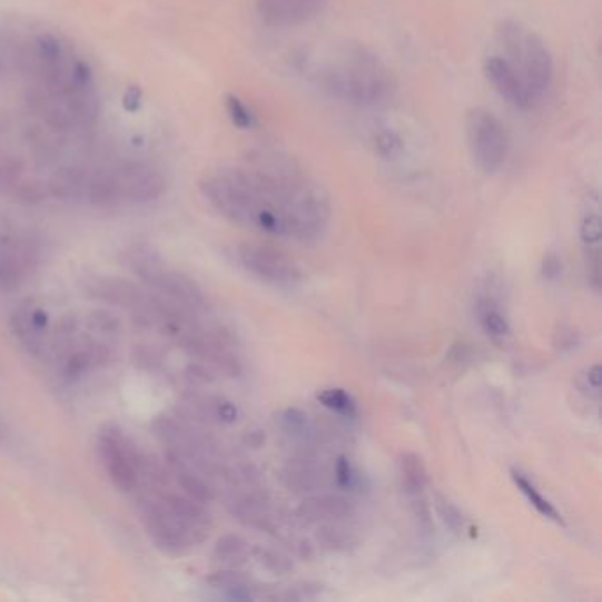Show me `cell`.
I'll return each mask as SVG.
<instances>
[{
  "label": "cell",
  "mask_w": 602,
  "mask_h": 602,
  "mask_svg": "<svg viewBox=\"0 0 602 602\" xmlns=\"http://www.w3.org/2000/svg\"><path fill=\"white\" fill-rule=\"evenodd\" d=\"M200 191L223 218L261 236L312 244L329 228V197L279 150H260L243 165L209 171Z\"/></svg>",
  "instance_id": "cell-1"
},
{
  "label": "cell",
  "mask_w": 602,
  "mask_h": 602,
  "mask_svg": "<svg viewBox=\"0 0 602 602\" xmlns=\"http://www.w3.org/2000/svg\"><path fill=\"white\" fill-rule=\"evenodd\" d=\"M86 294L98 303L125 309L144 329L170 339L206 372L213 369L225 376L243 372L236 338L209 315L182 308L141 283L117 276H92L86 282Z\"/></svg>",
  "instance_id": "cell-2"
},
{
  "label": "cell",
  "mask_w": 602,
  "mask_h": 602,
  "mask_svg": "<svg viewBox=\"0 0 602 602\" xmlns=\"http://www.w3.org/2000/svg\"><path fill=\"white\" fill-rule=\"evenodd\" d=\"M165 191L167 177L155 161L101 149L59 177L53 200L114 209L152 204Z\"/></svg>",
  "instance_id": "cell-3"
},
{
  "label": "cell",
  "mask_w": 602,
  "mask_h": 602,
  "mask_svg": "<svg viewBox=\"0 0 602 602\" xmlns=\"http://www.w3.org/2000/svg\"><path fill=\"white\" fill-rule=\"evenodd\" d=\"M138 516L150 543L171 559L191 555L213 529L207 504L191 499L171 481L165 463L147 457L137 492Z\"/></svg>",
  "instance_id": "cell-4"
},
{
  "label": "cell",
  "mask_w": 602,
  "mask_h": 602,
  "mask_svg": "<svg viewBox=\"0 0 602 602\" xmlns=\"http://www.w3.org/2000/svg\"><path fill=\"white\" fill-rule=\"evenodd\" d=\"M484 75L511 107L534 110L553 83V57L535 32L502 22L484 57Z\"/></svg>",
  "instance_id": "cell-5"
},
{
  "label": "cell",
  "mask_w": 602,
  "mask_h": 602,
  "mask_svg": "<svg viewBox=\"0 0 602 602\" xmlns=\"http://www.w3.org/2000/svg\"><path fill=\"white\" fill-rule=\"evenodd\" d=\"M308 75L322 92L351 107H381L396 90L384 60L357 43L333 45L309 57Z\"/></svg>",
  "instance_id": "cell-6"
},
{
  "label": "cell",
  "mask_w": 602,
  "mask_h": 602,
  "mask_svg": "<svg viewBox=\"0 0 602 602\" xmlns=\"http://www.w3.org/2000/svg\"><path fill=\"white\" fill-rule=\"evenodd\" d=\"M119 324L108 312L68 315L53 327L47 361L69 384L86 378L114 359Z\"/></svg>",
  "instance_id": "cell-7"
},
{
  "label": "cell",
  "mask_w": 602,
  "mask_h": 602,
  "mask_svg": "<svg viewBox=\"0 0 602 602\" xmlns=\"http://www.w3.org/2000/svg\"><path fill=\"white\" fill-rule=\"evenodd\" d=\"M126 265L144 287L155 292L162 299L179 304L201 315H210V303L197 282L174 269L158 253L147 246H131L126 251Z\"/></svg>",
  "instance_id": "cell-8"
},
{
  "label": "cell",
  "mask_w": 602,
  "mask_h": 602,
  "mask_svg": "<svg viewBox=\"0 0 602 602\" xmlns=\"http://www.w3.org/2000/svg\"><path fill=\"white\" fill-rule=\"evenodd\" d=\"M43 253L38 231L0 214V292L22 288L38 273Z\"/></svg>",
  "instance_id": "cell-9"
},
{
  "label": "cell",
  "mask_w": 602,
  "mask_h": 602,
  "mask_svg": "<svg viewBox=\"0 0 602 602\" xmlns=\"http://www.w3.org/2000/svg\"><path fill=\"white\" fill-rule=\"evenodd\" d=\"M96 451L114 487L129 495L137 492L149 454L144 453L117 424H107L99 430Z\"/></svg>",
  "instance_id": "cell-10"
},
{
  "label": "cell",
  "mask_w": 602,
  "mask_h": 602,
  "mask_svg": "<svg viewBox=\"0 0 602 602\" xmlns=\"http://www.w3.org/2000/svg\"><path fill=\"white\" fill-rule=\"evenodd\" d=\"M466 138L472 158L484 174H496L509 156V135L502 120L486 110L474 108L466 117Z\"/></svg>",
  "instance_id": "cell-11"
},
{
  "label": "cell",
  "mask_w": 602,
  "mask_h": 602,
  "mask_svg": "<svg viewBox=\"0 0 602 602\" xmlns=\"http://www.w3.org/2000/svg\"><path fill=\"white\" fill-rule=\"evenodd\" d=\"M237 261L253 278L270 287L294 288L303 282L299 265L287 253L260 243H244L237 248Z\"/></svg>",
  "instance_id": "cell-12"
},
{
  "label": "cell",
  "mask_w": 602,
  "mask_h": 602,
  "mask_svg": "<svg viewBox=\"0 0 602 602\" xmlns=\"http://www.w3.org/2000/svg\"><path fill=\"white\" fill-rule=\"evenodd\" d=\"M11 333L36 359L47 361L53 325L47 308L34 297L23 299L9 318Z\"/></svg>",
  "instance_id": "cell-13"
},
{
  "label": "cell",
  "mask_w": 602,
  "mask_h": 602,
  "mask_svg": "<svg viewBox=\"0 0 602 602\" xmlns=\"http://www.w3.org/2000/svg\"><path fill=\"white\" fill-rule=\"evenodd\" d=\"M397 474L402 481L403 492L411 502L412 513L420 523L424 534H432V509L427 504V468L423 457L415 453H403L397 460Z\"/></svg>",
  "instance_id": "cell-14"
},
{
  "label": "cell",
  "mask_w": 602,
  "mask_h": 602,
  "mask_svg": "<svg viewBox=\"0 0 602 602\" xmlns=\"http://www.w3.org/2000/svg\"><path fill=\"white\" fill-rule=\"evenodd\" d=\"M327 0H255L261 22L274 29H292L320 13Z\"/></svg>",
  "instance_id": "cell-15"
},
{
  "label": "cell",
  "mask_w": 602,
  "mask_h": 602,
  "mask_svg": "<svg viewBox=\"0 0 602 602\" xmlns=\"http://www.w3.org/2000/svg\"><path fill=\"white\" fill-rule=\"evenodd\" d=\"M354 513V504L339 493L315 492L303 500L299 505V517L306 523L345 522Z\"/></svg>",
  "instance_id": "cell-16"
},
{
  "label": "cell",
  "mask_w": 602,
  "mask_h": 602,
  "mask_svg": "<svg viewBox=\"0 0 602 602\" xmlns=\"http://www.w3.org/2000/svg\"><path fill=\"white\" fill-rule=\"evenodd\" d=\"M210 589L218 590L219 594L230 599V601H253V599H264V589L251 578L244 576L237 569H221L218 573L210 574L207 578Z\"/></svg>",
  "instance_id": "cell-17"
},
{
  "label": "cell",
  "mask_w": 602,
  "mask_h": 602,
  "mask_svg": "<svg viewBox=\"0 0 602 602\" xmlns=\"http://www.w3.org/2000/svg\"><path fill=\"white\" fill-rule=\"evenodd\" d=\"M283 478L295 492L315 493L322 492L327 472L312 456L303 454L288 463L287 468L283 471Z\"/></svg>",
  "instance_id": "cell-18"
},
{
  "label": "cell",
  "mask_w": 602,
  "mask_h": 602,
  "mask_svg": "<svg viewBox=\"0 0 602 602\" xmlns=\"http://www.w3.org/2000/svg\"><path fill=\"white\" fill-rule=\"evenodd\" d=\"M279 427L285 435L300 445H313L318 441V427L315 421L300 408H287L278 417Z\"/></svg>",
  "instance_id": "cell-19"
},
{
  "label": "cell",
  "mask_w": 602,
  "mask_h": 602,
  "mask_svg": "<svg viewBox=\"0 0 602 602\" xmlns=\"http://www.w3.org/2000/svg\"><path fill=\"white\" fill-rule=\"evenodd\" d=\"M477 315L481 327L490 338L502 342V339L511 336V324H509L507 316H505V313L500 308V304L493 297H481L478 299Z\"/></svg>",
  "instance_id": "cell-20"
},
{
  "label": "cell",
  "mask_w": 602,
  "mask_h": 602,
  "mask_svg": "<svg viewBox=\"0 0 602 602\" xmlns=\"http://www.w3.org/2000/svg\"><path fill=\"white\" fill-rule=\"evenodd\" d=\"M249 556H251V546L240 535H223L214 546V560L228 569L243 568L248 562Z\"/></svg>",
  "instance_id": "cell-21"
},
{
  "label": "cell",
  "mask_w": 602,
  "mask_h": 602,
  "mask_svg": "<svg viewBox=\"0 0 602 602\" xmlns=\"http://www.w3.org/2000/svg\"><path fill=\"white\" fill-rule=\"evenodd\" d=\"M511 477H513V483L516 484L520 493L529 500V504L532 505L541 516L546 517L550 522L556 523V525H564V517L560 514L559 509L551 504L550 500H547L543 493L539 492L537 486H535L523 472L513 471L511 472Z\"/></svg>",
  "instance_id": "cell-22"
},
{
  "label": "cell",
  "mask_w": 602,
  "mask_h": 602,
  "mask_svg": "<svg viewBox=\"0 0 602 602\" xmlns=\"http://www.w3.org/2000/svg\"><path fill=\"white\" fill-rule=\"evenodd\" d=\"M316 537L325 550L330 551L348 550L357 544V535L354 534V530L343 525V522L324 523L318 529Z\"/></svg>",
  "instance_id": "cell-23"
},
{
  "label": "cell",
  "mask_w": 602,
  "mask_h": 602,
  "mask_svg": "<svg viewBox=\"0 0 602 602\" xmlns=\"http://www.w3.org/2000/svg\"><path fill=\"white\" fill-rule=\"evenodd\" d=\"M251 556L267 573L274 574V576H285L294 571L292 556H288L285 551L276 550V547L253 546Z\"/></svg>",
  "instance_id": "cell-24"
},
{
  "label": "cell",
  "mask_w": 602,
  "mask_h": 602,
  "mask_svg": "<svg viewBox=\"0 0 602 602\" xmlns=\"http://www.w3.org/2000/svg\"><path fill=\"white\" fill-rule=\"evenodd\" d=\"M316 399L327 408V411L334 412V414L342 415L345 420H354L357 415V403L351 393H346L345 389L339 387H330V389H324L318 393Z\"/></svg>",
  "instance_id": "cell-25"
},
{
  "label": "cell",
  "mask_w": 602,
  "mask_h": 602,
  "mask_svg": "<svg viewBox=\"0 0 602 602\" xmlns=\"http://www.w3.org/2000/svg\"><path fill=\"white\" fill-rule=\"evenodd\" d=\"M433 505H435L436 514L441 517V522L447 526L453 534L462 535L465 532V516H463L462 511L456 507V504H453L447 496L436 493L435 499H433Z\"/></svg>",
  "instance_id": "cell-26"
},
{
  "label": "cell",
  "mask_w": 602,
  "mask_h": 602,
  "mask_svg": "<svg viewBox=\"0 0 602 602\" xmlns=\"http://www.w3.org/2000/svg\"><path fill=\"white\" fill-rule=\"evenodd\" d=\"M333 481L342 492H352L359 486V475L346 456H339L333 466Z\"/></svg>",
  "instance_id": "cell-27"
},
{
  "label": "cell",
  "mask_w": 602,
  "mask_h": 602,
  "mask_svg": "<svg viewBox=\"0 0 602 602\" xmlns=\"http://www.w3.org/2000/svg\"><path fill=\"white\" fill-rule=\"evenodd\" d=\"M578 389L589 399L599 402V397H601V364H592L578 376Z\"/></svg>",
  "instance_id": "cell-28"
},
{
  "label": "cell",
  "mask_w": 602,
  "mask_h": 602,
  "mask_svg": "<svg viewBox=\"0 0 602 602\" xmlns=\"http://www.w3.org/2000/svg\"><path fill=\"white\" fill-rule=\"evenodd\" d=\"M227 110L230 119L234 120V125L239 126L243 129H251L257 125V116L249 110L248 105L240 101L236 96H228Z\"/></svg>",
  "instance_id": "cell-29"
},
{
  "label": "cell",
  "mask_w": 602,
  "mask_h": 602,
  "mask_svg": "<svg viewBox=\"0 0 602 602\" xmlns=\"http://www.w3.org/2000/svg\"><path fill=\"white\" fill-rule=\"evenodd\" d=\"M560 273H562V261H560V258L556 257V255H547V257L544 258L543 264L544 276H546L547 279H556L559 278Z\"/></svg>",
  "instance_id": "cell-30"
},
{
  "label": "cell",
  "mask_w": 602,
  "mask_h": 602,
  "mask_svg": "<svg viewBox=\"0 0 602 602\" xmlns=\"http://www.w3.org/2000/svg\"><path fill=\"white\" fill-rule=\"evenodd\" d=\"M0 435H2V424H0Z\"/></svg>",
  "instance_id": "cell-31"
}]
</instances>
